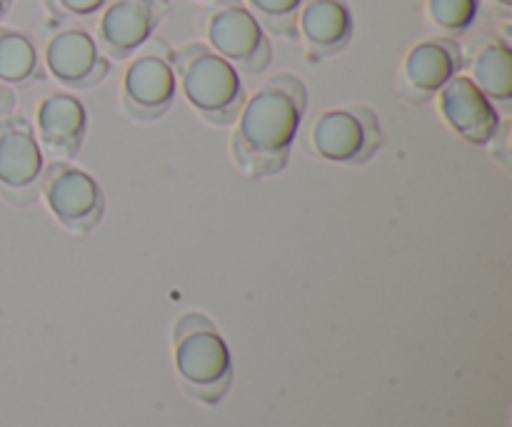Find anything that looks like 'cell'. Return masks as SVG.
I'll return each mask as SVG.
<instances>
[{
    "instance_id": "9",
    "label": "cell",
    "mask_w": 512,
    "mask_h": 427,
    "mask_svg": "<svg viewBox=\"0 0 512 427\" xmlns=\"http://www.w3.org/2000/svg\"><path fill=\"white\" fill-rule=\"evenodd\" d=\"M43 65L55 83L73 90H88L110 73V58L95 35L83 25H63L45 43Z\"/></svg>"
},
{
    "instance_id": "15",
    "label": "cell",
    "mask_w": 512,
    "mask_h": 427,
    "mask_svg": "<svg viewBox=\"0 0 512 427\" xmlns=\"http://www.w3.org/2000/svg\"><path fill=\"white\" fill-rule=\"evenodd\" d=\"M468 78L483 90L500 113L512 110V48L500 35H480L470 45Z\"/></svg>"
},
{
    "instance_id": "19",
    "label": "cell",
    "mask_w": 512,
    "mask_h": 427,
    "mask_svg": "<svg viewBox=\"0 0 512 427\" xmlns=\"http://www.w3.org/2000/svg\"><path fill=\"white\" fill-rule=\"evenodd\" d=\"M108 3L110 0H43L45 10L55 18H90Z\"/></svg>"
},
{
    "instance_id": "6",
    "label": "cell",
    "mask_w": 512,
    "mask_h": 427,
    "mask_svg": "<svg viewBox=\"0 0 512 427\" xmlns=\"http://www.w3.org/2000/svg\"><path fill=\"white\" fill-rule=\"evenodd\" d=\"M123 73V108L140 123L163 118L178 95V75L173 48L165 40L150 38L138 53L130 55Z\"/></svg>"
},
{
    "instance_id": "20",
    "label": "cell",
    "mask_w": 512,
    "mask_h": 427,
    "mask_svg": "<svg viewBox=\"0 0 512 427\" xmlns=\"http://www.w3.org/2000/svg\"><path fill=\"white\" fill-rule=\"evenodd\" d=\"M15 105H18L15 90L10 88V85L0 83V118H5V115H13Z\"/></svg>"
},
{
    "instance_id": "14",
    "label": "cell",
    "mask_w": 512,
    "mask_h": 427,
    "mask_svg": "<svg viewBox=\"0 0 512 427\" xmlns=\"http://www.w3.org/2000/svg\"><path fill=\"white\" fill-rule=\"evenodd\" d=\"M35 135L40 148L60 160H70L80 153L85 133H88V110L83 100L73 93L45 95L35 110Z\"/></svg>"
},
{
    "instance_id": "1",
    "label": "cell",
    "mask_w": 512,
    "mask_h": 427,
    "mask_svg": "<svg viewBox=\"0 0 512 427\" xmlns=\"http://www.w3.org/2000/svg\"><path fill=\"white\" fill-rule=\"evenodd\" d=\"M308 110V88L293 73H275L250 98L235 120L230 143L235 163L248 178L283 173Z\"/></svg>"
},
{
    "instance_id": "21",
    "label": "cell",
    "mask_w": 512,
    "mask_h": 427,
    "mask_svg": "<svg viewBox=\"0 0 512 427\" xmlns=\"http://www.w3.org/2000/svg\"><path fill=\"white\" fill-rule=\"evenodd\" d=\"M488 3H490V10H493L495 15H500V18H510L512 0H488Z\"/></svg>"
},
{
    "instance_id": "16",
    "label": "cell",
    "mask_w": 512,
    "mask_h": 427,
    "mask_svg": "<svg viewBox=\"0 0 512 427\" xmlns=\"http://www.w3.org/2000/svg\"><path fill=\"white\" fill-rule=\"evenodd\" d=\"M45 78V65L25 30L0 25V83L28 88Z\"/></svg>"
},
{
    "instance_id": "7",
    "label": "cell",
    "mask_w": 512,
    "mask_h": 427,
    "mask_svg": "<svg viewBox=\"0 0 512 427\" xmlns=\"http://www.w3.org/2000/svg\"><path fill=\"white\" fill-rule=\"evenodd\" d=\"M40 195L53 218L70 233H93L105 213V195L98 180L68 160L45 165Z\"/></svg>"
},
{
    "instance_id": "11",
    "label": "cell",
    "mask_w": 512,
    "mask_h": 427,
    "mask_svg": "<svg viewBox=\"0 0 512 427\" xmlns=\"http://www.w3.org/2000/svg\"><path fill=\"white\" fill-rule=\"evenodd\" d=\"M438 110L465 143L478 148L493 145L503 130L500 110L468 75H455L438 90Z\"/></svg>"
},
{
    "instance_id": "3",
    "label": "cell",
    "mask_w": 512,
    "mask_h": 427,
    "mask_svg": "<svg viewBox=\"0 0 512 427\" xmlns=\"http://www.w3.org/2000/svg\"><path fill=\"white\" fill-rule=\"evenodd\" d=\"M173 65L178 88L205 123L228 128L238 120L240 108L248 98L243 78L208 43L193 40L175 48Z\"/></svg>"
},
{
    "instance_id": "10",
    "label": "cell",
    "mask_w": 512,
    "mask_h": 427,
    "mask_svg": "<svg viewBox=\"0 0 512 427\" xmlns=\"http://www.w3.org/2000/svg\"><path fill=\"white\" fill-rule=\"evenodd\" d=\"M168 10L170 0H110L100 10L95 40L108 58H130L153 38Z\"/></svg>"
},
{
    "instance_id": "2",
    "label": "cell",
    "mask_w": 512,
    "mask_h": 427,
    "mask_svg": "<svg viewBox=\"0 0 512 427\" xmlns=\"http://www.w3.org/2000/svg\"><path fill=\"white\" fill-rule=\"evenodd\" d=\"M173 363L180 385L203 405H218L233 385V355L213 320L185 310L173 325Z\"/></svg>"
},
{
    "instance_id": "17",
    "label": "cell",
    "mask_w": 512,
    "mask_h": 427,
    "mask_svg": "<svg viewBox=\"0 0 512 427\" xmlns=\"http://www.w3.org/2000/svg\"><path fill=\"white\" fill-rule=\"evenodd\" d=\"M480 5L483 0H428L425 13L440 33L455 38L473 28L480 15Z\"/></svg>"
},
{
    "instance_id": "4",
    "label": "cell",
    "mask_w": 512,
    "mask_h": 427,
    "mask_svg": "<svg viewBox=\"0 0 512 427\" xmlns=\"http://www.w3.org/2000/svg\"><path fill=\"white\" fill-rule=\"evenodd\" d=\"M208 45L238 73L260 75L273 65L268 30L250 13L243 0H213L205 18Z\"/></svg>"
},
{
    "instance_id": "22",
    "label": "cell",
    "mask_w": 512,
    "mask_h": 427,
    "mask_svg": "<svg viewBox=\"0 0 512 427\" xmlns=\"http://www.w3.org/2000/svg\"><path fill=\"white\" fill-rule=\"evenodd\" d=\"M15 0H0V20L5 18V15L10 13V8H13Z\"/></svg>"
},
{
    "instance_id": "12",
    "label": "cell",
    "mask_w": 512,
    "mask_h": 427,
    "mask_svg": "<svg viewBox=\"0 0 512 427\" xmlns=\"http://www.w3.org/2000/svg\"><path fill=\"white\" fill-rule=\"evenodd\" d=\"M465 53L460 43L448 35L420 40L408 50L400 68V93L405 98L423 103L438 95L448 80L463 73Z\"/></svg>"
},
{
    "instance_id": "5",
    "label": "cell",
    "mask_w": 512,
    "mask_h": 427,
    "mask_svg": "<svg viewBox=\"0 0 512 427\" xmlns=\"http://www.w3.org/2000/svg\"><path fill=\"white\" fill-rule=\"evenodd\" d=\"M308 148L335 165H363L383 145L380 118L368 105L323 110L310 125Z\"/></svg>"
},
{
    "instance_id": "8",
    "label": "cell",
    "mask_w": 512,
    "mask_h": 427,
    "mask_svg": "<svg viewBox=\"0 0 512 427\" xmlns=\"http://www.w3.org/2000/svg\"><path fill=\"white\" fill-rule=\"evenodd\" d=\"M45 158L35 128L23 115L0 118V195L15 208H28L40 195Z\"/></svg>"
},
{
    "instance_id": "13",
    "label": "cell",
    "mask_w": 512,
    "mask_h": 427,
    "mask_svg": "<svg viewBox=\"0 0 512 427\" xmlns=\"http://www.w3.org/2000/svg\"><path fill=\"white\" fill-rule=\"evenodd\" d=\"M308 60H325L343 53L355 33L348 0H303L295 20Z\"/></svg>"
},
{
    "instance_id": "18",
    "label": "cell",
    "mask_w": 512,
    "mask_h": 427,
    "mask_svg": "<svg viewBox=\"0 0 512 427\" xmlns=\"http://www.w3.org/2000/svg\"><path fill=\"white\" fill-rule=\"evenodd\" d=\"M300 3L303 0H248V8L268 33L295 40L298 38L295 20H298Z\"/></svg>"
}]
</instances>
